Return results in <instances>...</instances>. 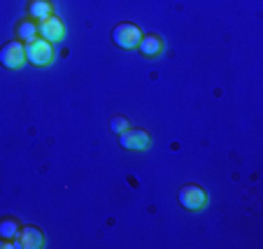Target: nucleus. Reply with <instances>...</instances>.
Here are the masks:
<instances>
[{"mask_svg": "<svg viewBox=\"0 0 263 249\" xmlns=\"http://www.w3.org/2000/svg\"><path fill=\"white\" fill-rule=\"evenodd\" d=\"M140 37H142L140 26L130 24V21H121V24H117L115 28H112V42H115L117 47H121V49H126V51L138 49Z\"/></svg>", "mask_w": 263, "mask_h": 249, "instance_id": "f03ea898", "label": "nucleus"}, {"mask_svg": "<svg viewBox=\"0 0 263 249\" xmlns=\"http://www.w3.org/2000/svg\"><path fill=\"white\" fill-rule=\"evenodd\" d=\"M28 63L26 61V45L19 40H12L7 45H3L0 49V65L7 70H19Z\"/></svg>", "mask_w": 263, "mask_h": 249, "instance_id": "39448f33", "label": "nucleus"}, {"mask_svg": "<svg viewBox=\"0 0 263 249\" xmlns=\"http://www.w3.org/2000/svg\"><path fill=\"white\" fill-rule=\"evenodd\" d=\"M14 244L19 249H42L45 247V233L37 226H21L14 238Z\"/></svg>", "mask_w": 263, "mask_h": 249, "instance_id": "6e6552de", "label": "nucleus"}, {"mask_svg": "<svg viewBox=\"0 0 263 249\" xmlns=\"http://www.w3.org/2000/svg\"><path fill=\"white\" fill-rule=\"evenodd\" d=\"M138 51L149 61L161 59L165 51V42L159 33H142V37L138 42Z\"/></svg>", "mask_w": 263, "mask_h": 249, "instance_id": "423d86ee", "label": "nucleus"}, {"mask_svg": "<svg viewBox=\"0 0 263 249\" xmlns=\"http://www.w3.org/2000/svg\"><path fill=\"white\" fill-rule=\"evenodd\" d=\"M19 228H21V221L16 219V217L7 215L0 219V238L3 240H14L16 233H19Z\"/></svg>", "mask_w": 263, "mask_h": 249, "instance_id": "9b49d317", "label": "nucleus"}, {"mask_svg": "<svg viewBox=\"0 0 263 249\" xmlns=\"http://www.w3.org/2000/svg\"><path fill=\"white\" fill-rule=\"evenodd\" d=\"M35 37H40V30H37V21L35 19H21L19 24H16V40L24 42V45H28V42H33Z\"/></svg>", "mask_w": 263, "mask_h": 249, "instance_id": "1a4fd4ad", "label": "nucleus"}, {"mask_svg": "<svg viewBox=\"0 0 263 249\" xmlns=\"http://www.w3.org/2000/svg\"><path fill=\"white\" fill-rule=\"evenodd\" d=\"M26 12H28V16L35 21L47 19V16L54 14V3H51V0H28Z\"/></svg>", "mask_w": 263, "mask_h": 249, "instance_id": "9d476101", "label": "nucleus"}, {"mask_svg": "<svg viewBox=\"0 0 263 249\" xmlns=\"http://www.w3.org/2000/svg\"><path fill=\"white\" fill-rule=\"evenodd\" d=\"M26 61L37 68H47L54 61V45L45 37H35L33 42L26 45Z\"/></svg>", "mask_w": 263, "mask_h": 249, "instance_id": "f257e3e1", "label": "nucleus"}, {"mask_svg": "<svg viewBox=\"0 0 263 249\" xmlns=\"http://www.w3.org/2000/svg\"><path fill=\"white\" fill-rule=\"evenodd\" d=\"M37 30H40V37L49 40L51 45L63 42V37H65V26H63V21H61L56 14H51V16H47V19L37 21Z\"/></svg>", "mask_w": 263, "mask_h": 249, "instance_id": "0eeeda50", "label": "nucleus"}, {"mask_svg": "<svg viewBox=\"0 0 263 249\" xmlns=\"http://www.w3.org/2000/svg\"><path fill=\"white\" fill-rule=\"evenodd\" d=\"M128 126H130V124H128V119H126V117H115V119H112V130H115L117 135L124 133Z\"/></svg>", "mask_w": 263, "mask_h": 249, "instance_id": "f8f14e48", "label": "nucleus"}, {"mask_svg": "<svg viewBox=\"0 0 263 249\" xmlns=\"http://www.w3.org/2000/svg\"><path fill=\"white\" fill-rule=\"evenodd\" d=\"M119 147L126 151H147L152 147V135L144 128L128 126L124 133H119Z\"/></svg>", "mask_w": 263, "mask_h": 249, "instance_id": "20e7f679", "label": "nucleus"}, {"mask_svg": "<svg viewBox=\"0 0 263 249\" xmlns=\"http://www.w3.org/2000/svg\"><path fill=\"white\" fill-rule=\"evenodd\" d=\"M0 247H3V249H12V247H16V244H14V240H12V242H10V240H5V242H0Z\"/></svg>", "mask_w": 263, "mask_h": 249, "instance_id": "ddd939ff", "label": "nucleus"}, {"mask_svg": "<svg viewBox=\"0 0 263 249\" xmlns=\"http://www.w3.org/2000/svg\"><path fill=\"white\" fill-rule=\"evenodd\" d=\"M177 200L184 209H189V212H200V209L208 205V194H205V189L200 184L189 182V184H184L182 189H179Z\"/></svg>", "mask_w": 263, "mask_h": 249, "instance_id": "7ed1b4c3", "label": "nucleus"}]
</instances>
